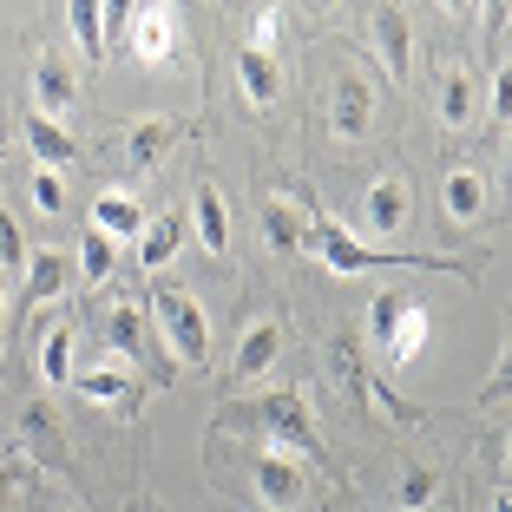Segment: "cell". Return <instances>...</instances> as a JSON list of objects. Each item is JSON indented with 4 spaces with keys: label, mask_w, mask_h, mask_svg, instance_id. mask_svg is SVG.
Listing matches in <instances>:
<instances>
[{
    "label": "cell",
    "mask_w": 512,
    "mask_h": 512,
    "mask_svg": "<svg viewBox=\"0 0 512 512\" xmlns=\"http://www.w3.org/2000/svg\"><path fill=\"white\" fill-rule=\"evenodd\" d=\"M33 211H40V217L66 211V178H60V171H33Z\"/></svg>",
    "instance_id": "d6a6232c"
},
{
    "label": "cell",
    "mask_w": 512,
    "mask_h": 512,
    "mask_svg": "<svg viewBox=\"0 0 512 512\" xmlns=\"http://www.w3.org/2000/svg\"><path fill=\"white\" fill-rule=\"evenodd\" d=\"M263 243H270L276 256H296V250H309V217L289 204V197H263Z\"/></svg>",
    "instance_id": "ffe728a7"
},
{
    "label": "cell",
    "mask_w": 512,
    "mask_h": 512,
    "mask_svg": "<svg viewBox=\"0 0 512 512\" xmlns=\"http://www.w3.org/2000/svg\"><path fill=\"white\" fill-rule=\"evenodd\" d=\"M362 217H368V230H381L388 243H394V237H407V224H414V191H407L401 171H381V178L368 184Z\"/></svg>",
    "instance_id": "4fadbf2b"
},
{
    "label": "cell",
    "mask_w": 512,
    "mask_h": 512,
    "mask_svg": "<svg viewBox=\"0 0 512 512\" xmlns=\"http://www.w3.org/2000/svg\"><path fill=\"white\" fill-rule=\"evenodd\" d=\"M178 243H184V217L178 211H165V217H145V230H138V270H165L171 256H178Z\"/></svg>",
    "instance_id": "7402d4cb"
},
{
    "label": "cell",
    "mask_w": 512,
    "mask_h": 512,
    "mask_svg": "<svg viewBox=\"0 0 512 512\" xmlns=\"http://www.w3.org/2000/svg\"><path fill=\"white\" fill-rule=\"evenodd\" d=\"M309 250L329 263L335 276H362V270H427V276H460L467 283L473 263H460V256H407V250H375V243H362L355 230H342L322 204H309Z\"/></svg>",
    "instance_id": "6da1fadb"
},
{
    "label": "cell",
    "mask_w": 512,
    "mask_h": 512,
    "mask_svg": "<svg viewBox=\"0 0 512 512\" xmlns=\"http://www.w3.org/2000/svg\"><path fill=\"white\" fill-rule=\"evenodd\" d=\"M33 480H40V473H33L27 453H0V512H14L20 499H27Z\"/></svg>",
    "instance_id": "f546056e"
},
{
    "label": "cell",
    "mask_w": 512,
    "mask_h": 512,
    "mask_svg": "<svg viewBox=\"0 0 512 512\" xmlns=\"http://www.w3.org/2000/svg\"><path fill=\"white\" fill-rule=\"evenodd\" d=\"M434 119L447 132H473V119H480V79H473V66L447 60L434 73Z\"/></svg>",
    "instance_id": "8fae6325"
},
{
    "label": "cell",
    "mask_w": 512,
    "mask_h": 512,
    "mask_svg": "<svg viewBox=\"0 0 512 512\" xmlns=\"http://www.w3.org/2000/svg\"><path fill=\"white\" fill-rule=\"evenodd\" d=\"M506 388H512V362L499 355L493 375H486V388H480V414H506Z\"/></svg>",
    "instance_id": "e575fe53"
},
{
    "label": "cell",
    "mask_w": 512,
    "mask_h": 512,
    "mask_svg": "<svg viewBox=\"0 0 512 512\" xmlns=\"http://www.w3.org/2000/svg\"><path fill=\"white\" fill-rule=\"evenodd\" d=\"M276 40H283V7H256L250 14V46L256 53H276Z\"/></svg>",
    "instance_id": "836d02e7"
},
{
    "label": "cell",
    "mask_w": 512,
    "mask_h": 512,
    "mask_svg": "<svg viewBox=\"0 0 512 512\" xmlns=\"http://www.w3.org/2000/svg\"><path fill=\"white\" fill-rule=\"evenodd\" d=\"M178 46H184V33H178V14H171V7H132V53L145 66H165Z\"/></svg>",
    "instance_id": "9a60e30c"
},
{
    "label": "cell",
    "mask_w": 512,
    "mask_h": 512,
    "mask_svg": "<svg viewBox=\"0 0 512 512\" xmlns=\"http://www.w3.org/2000/svg\"><path fill=\"white\" fill-rule=\"evenodd\" d=\"M92 230L99 237H112V243H138V230H145V211H138V197L132 191H99L92 197Z\"/></svg>",
    "instance_id": "44dd1931"
},
{
    "label": "cell",
    "mask_w": 512,
    "mask_h": 512,
    "mask_svg": "<svg viewBox=\"0 0 512 512\" xmlns=\"http://www.w3.org/2000/svg\"><path fill=\"white\" fill-rule=\"evenodd\" d=\"M73 388L86 394V401H99V407H112V414H125V421H138V407L151 401V375H138V368H125V362L92 368V375H79Z\"/></svg>",
    "instance_id": "ba28073f"
},
{
    "label": "cell",
    "mask_w": 512,
    "mask_h": 512,
    "mask_svg": "<svg viewBox=\"0 0 512 512\" xmlns=\"http://www.w3.org/2000/svg\"><path fill=\"white\" fill-rule=\"evenodd\" d=\"M7 270H27V237H20V217L0 211V276Z\"/></svg>",
    "instance_id": "1f68e13d"
},
{
    "label": "cell",
    "mask_w": 512,
    "mask_h": 512,
    "mask_svg": "<svg viewBox=\"0 0 512 512\" xmlns=\"http://www.w3.org/2000/svg\"><path fill=\"white\" fill-rule=\"evenodd\" d=\"M73 322H60V329H46V342H40V381L46 388H66L73 381Z\"/></svg>",
    "instance_id": "484cf974"
},
{
    "label": "cell",
    "mask_w": 512,
    "mask_h": 512,
    "mask_svg": "<svg viewBox=\"0 0 512 512\" xmlns=\"http://www.w3.org/2000/svg\"><path fill=\"white\" fill-rule=\"evenodd\" d=\"M99 33H106V53L132 46V7H99Z\"/></svg>",
    "instance_id": "d590c367"
},
{
    "label": "cell",
    "mask_w": 512,
    "mask_h": 512,
    "mask_svg": "<svg viewBox=\"0 0 512 512\" xmlns=\"http://www.w3.org/2000/svg\"><path fill=\"white\" fill-rule=\"evenodd\" d=\"M27 145H33V158H40V171H66L73 165V132H66L60 119H40V112L27 106Z\"/></svg>",
    "instance_id": "603a6c76"
},
{
    "label": "cell",
    "mask_w": 512,
    "mask_h": 512,
    "mask_svg": "<svg viewBox=\"0 0 512 512\" xmlns=\"http://www.w3.org/2000/svg\"><path fill=\"white\" fill-rule=\"evenodd\" d=\"M145 316H151V335L171 348V362L211 368V316H204V302H197L184 283H151L145 289Z\"/></svg>",
    "instance_id": "3957f363"
},
{
    "label": "cell",
    "mask_w": 512,
    "mask_h": 512,
    "mask_svg": "<svg viewBox=\"0 0 512 512\" xmlns=\"http://www.w3.org/2000/svg\"><path fill=\"white\" fill-rule=\"evenodd\" d=\"M106 329H112V348L125 355V368H138V375L151 368V375H158V362H151V342H158V335H151L145 302H119V309L106 316Z\"/></svg>",
    "instance_id": "2e32d148"
},
{
    "label": "cell",
    "mask_w": 512,
    "mask_h": 512,
    "mask_svg": "<svg viewBox=\"0 0 512 512\" xmlns=\"http://www.w3.org/2000/svg\"><path fill=\"white\" fill-rule=\"evenodd\" d=\"M434 493H440V467H421V460H414V467L401 473L394 506H401V512H427V506H434Z\"/></svg>",
    "instance_id": "83f0119b"
},
{
    "label": "cell",
    "mask_w": 512,
    "mask_h": 512,
    "mask_svg": "<svg viewBox=\"0 0 512 512\" xmlns=\"http://www.w3.org/2000/svg\"><path fill=\"white\" fill-rule=\"evenodd\" d=\"M66 27H73V40H79V53H86V66L106 60V33H99V0H73Z\"/></svg>",
    "instance_id": "4316f807"
},
{
    "label": "cell",
    "mask_w": 512,
    "mask_h": 512,
    "mask_svg": "<svg viewBox=\"0 0 512 512\" xmlns=\"http://www.w3.org/2000/svg\"><path fill=\"white\" fill-rule=\"evenodd\" d=\"M440 211H447L460 230H473V224H486V211H493V191H486V178L473 165H453L447 178H440Z\"/></svg>",
    "instance_id": "5bb4252c"
},
{
    "label": "cell",
    "mask_w": 512,
    "mask_h": 512,
    "mask_svg": "<svg viewBox=\"0 0 512 512\" xmlns=\"http://www.w3.org/2000/svg\"><path fill=\"white\" fill-rule=\"evenodd\" d=\"M368 40H375L388 79H394V86H407V79H414V27H407L401 7H368Z\"/></svg>",
    "instance_id": "7c38bea8"
},
{
    "label": "cell",
    "mask_w": 512,
    "mask_h": 512,
    "mask_svg": "<svg viewBox=\"0 0 512 512\" xmlns=\"http://www.w3.org/2000/svg\"><path fill=\"white\" fill-rule=\"evenodd\" d=\"M493 512H506V499H493Z\"/></svg>",
    "instance_id": "ab89813d"
},
{
    "label": "cell",
    "mask_w": 512,
    "mask_h": 512,
    "mask_svg": "<svg viewBox=\"0 0 512 512\" xmlns=\"http://www.w3.org/2000/svg\"><path fill=\"white\" fill-rule=\"evenodd\" d=\"M73 99H79L73 66L60 53H40V66H33V112L40 119H60V112H73Z\"/></svg>",
    "instance_id": "ac0fdd59"
},
{
    "label": "cell",
    "mask_w": 512,
    "mask_h": 512,
    "mask_svg": "<svg viewBox=\"0 0 512 512\" xmlns=\"http://www.w3.org/2000/svg\"><path fill=\"white\" fill-rule=\"evenodd\" d=\"M329 132L342 138V145H362L368 132H375V79L368 73H335L329 86Z\"/></svg>",
    "instance_id": "8992f818"
},
{
    "label": "cell",
    "mask_w": 512,
    "mask_h": 512,
    "mask_svg": "<svg viewBox=\"0 0 512 512\" xmlns=\"http://www.w3.org/2000/svg\"><path fill=\"white\" fill-rule=\"evenodd\" d=\"M178 138H191L184 119H165V112H151V119H132L119 132V151H125V178H151L165 151H178Z\"/></svg>",
    "instance_id": "52a82bcc"
},
{
    "label": "cell",
    "mask_w": 512,
    "mask_h": 512,
    "mask_svg": "<svg viewBox=\"0 0 512 512\" xmlns=\"http://www.w3.org/2000/svg\"><path fill=\"white\" fill-rule=\"evenodd\" d=\"M407 302H414V296H401V289H388V296L368 302V342H375V348H388V335H394V322H401Z\"/></svg>",
    "instance_id": "4dcf8cb0"
},
{
    "label": "cell",
    "mask_w": 512,
    "mask_h": 512,
    "mask_svg": "<svg viewBox=\"0 0 512 512\" xmlns=\"http://www.w3.org/2000/svg\"><path fill=\"white\" fill-rule=\"evenodd\" d=\"M480 106L493 112V125L512 119V79H506V73H493V92H480Z\"/></svg>",
    "instance_id": "8d00e7d4"
},
{
    "label": "cell",
    "mask_w": 512,
    "mask_h": 512,
    "mask_svg": "<svg viewBox=\"0 0 512 512\" xmlns=\"http://www.w3.org/2000/svg\"><path fill=\"white\" fill-rule=\"evenodd\" d=\"M427 335H434V316H427L421 302H407L401 322H394V335H388V348H381V362H388V368H407L427 348Z\"/></svg>",
    "instance_id": "cb8c5ba5"
},
{
    "label": "cell",
    "mask_w": 512,
    "mask_h": 512,
    "mask_svg": "<svg viewBox=\"0 0 512 512\" xmlns=\"http://www.w3.org/2000/svg\"><path fill=\"white\" fill-rule=\"evenodd\" d=\"M0 335H7V276H0Z\"/></svg>",
    "instance_id": "74e56055"
},
{
    "label": "cell",
    "mask_w": 512,
    "mask_h": 512,
    "mask_svg": "<svg viewBox=\"0 0 512 512\" xmlns=\"http://www.w3.org/2000/svg\"><path fill=\"white\" fill-rule=\"evenodd\" d=\"M184 230H197V243L211 256H230V204H224V191H217L211 178H197V191H191V224Z\"/></svg>",
    "instance_id": "e0dca14e"
},
{
    "label": "cell",
    "mask_w": 512,
    "mask_h": 512,
    "mask_svg": "<svg viewBox=\"0 0 512 512\" xmlns=\"http://www.w3.org/2000/svg\"><path fill=\"white\" fill-rule=\"evenodd\" d=\"M250 486L256 499L270 512H309V480H302V467L289 460V453H256V467H250Z\"/></svg>",
    "instance_id": "9c48e42d"
},
{
    "label": "cell",
    "mask_w": 512,
    "mask_h": 512,
    "mask_svg": "<svg viewBox=\"0 0 512 512\" xmlns=\"http://www.w3.org/2000/svg\"><path fill=\"white\" fill-rule=\"evenodd\" d=\"M132 512H165V506H158V499H138V506Z\"/></svg>",
    "instance_id": "f35d334b"
},
{
    "label": "cell",
    "mask_w": 512,
    "mask_h": 512,
    "mask_svg": "<svg viewBox=\"0 0 512 512\" xmlns=\"http://www.w3.org/2000/svg\"><path fill=\"white\" fill-rule=\"evenodd\" d=\"M329 362H335V375L348 381V394H355V401H368V407L381 414V421H394V427H421V407H414V401H401L394 388H381V381L362 368V355H355V342H348V335L329 348Z\"/></svg>",
    "instance_id": "5b68a950"
},
{
    "label": "cell",
    "mask_w": 512,
    "mask_h": 512,
    "mask_svg": "<svg viewBox=\"0 0 512 512\" xmlns=\"http://www.w3.org/2000/svg\"><path fill=\"white\" fill-rule=\"evenodd\" d=\"M20 276L27 283H20V296H7V329H20L33 309H46V302H60L73 289V256L66 250H27V270Z\"/></svg>",
    "instance_id": "277c9868"
},
{
    "label": "cell",
    "mask_w": 512,
    "mask_h": 512,
    "mask_svg": "<svg viewBox=\"0 0 512 512\" xmlns=\"http://www.w3.org/2000/svg\"><path fill=\"white\" fill-rule=\"evenodd\" d=\"M20 440H33V447H53V440H66V427H60V414H53V401H27L20 407Z\"/></svg>",
    "instance_id": "f1b7e54d"
},
{
    "label": "cell",
    "mask_w": 512,
    "mask_h": 512,
    "mask_svg": "<svg viewBox=\"0 0 512 512\" xmlns=\"http://www.w3.org/2000/svg\"><path fill=\"white\" fill-rule=\"evenodd\" d=\"M283 362V322L276 316H256L250 329H243V342H237V355H230V388H250V381H263L270 368Z\"/></svg>",
    "instance_id": "30bf717a"
},
{
    "label": "cell",
    "mask_w": 512,
    "mask_h": 512,
    "mask_svg": "<svg viewBox=\"0 0 512 512\" xmlns=\"http://www.w3.org/2000/svg\"><path fill=\"white\" fill-rule=\"evenodd\" d=\"M217 427H263L270 453L316 460L322 473H335V460H329V447H322V434H316V414H309L302 388H276V394H263V401H250V407H224Z\"/></svg>",
    "instance_id": "7a4b0ae2"
},
{
    "label": "cell",
    "mask_w": 512,
    "mask_h": 512,
    "mask_svg": "<svg viewBox=\"0 0 512 512\" xmlns=\"http://www.w3.org/2000/svg\"><path fill=\"white\" fill-rule=\"evenodd\" d=\"M237 86H243V99H250V112H270L276 99H283V60L243 46L237 53Z\"/></svg>",
    "instance_id": "d6986e66"
},
{
    "label": "cell",
    "mask_w": 512,
    "mask_h": 512,
    "mask_svg": "<svg viewBox=\"0 0 512 512\" xmlns=\"http://www.w3.org/2000/svg\"><path fill=\"white\" fill-rule=\"evenodd\" d=\"M73 263H79V283H86V289H99V283H112V270H119V243H112V237H99V230H79Z\"/></svg>",
    "instance_id": "d4e9b609"
}]
</instances>
